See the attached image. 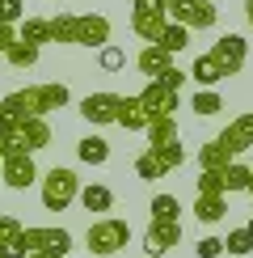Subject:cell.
I'll return each mask as SVG.
<instances>
[{
    "label": "cell",
    "instance_id": "1",
    "mask_svg": "<svg viewBox=\"0 0 253 258\" xmlns=\"http://www.w3.org/2000/svg\"><path fill=\"white\" fill-rule=\"evenodd\" d=\"M68 85L63 81H42V85H26V89H13L5 102H0V110L9 114V119H34V114H51V110H63L68 106Z\"/></svg>",
    "mask_w": 253,
    "mask_h": 258
},
{
    "label": "cell",
    "instance_id": "2",
    "mask_svg": "<svg viewBox=\"0 0 253 258\" xmlns=\"http://www.w3.org/2000/svg\"><path fill=\"white\" fill-rule=\"evenodd\" d=\"M51 42H72V47H105L110 42V17L101 13H55L47 17Z\"/></svg>",
    "mask_w": 253,
    "mask_h": 258
},
{
    "label": "cell",
    "instance_id": "3",
    "mask_svg": "<svg viewBox=\"0 0 253 258\" xmlns=\"http://www.w3.org/2000/svg\"><path fill=\"white\" fill-rule=\"evenodd\" d=\"M84 241H89V254L110 258V254H118L122 245L131 241V224L118 220V216H101V220H93V224H89Z\"/></svg>",
    "mask_w": 253,
    "mask_h": 258
},
{
    "label": "cell",
    "instance_id": "4",
    "mask_svg": "<svg viewBox=\"0 0 253 258\" xmlns=\"http://www.w3.org/2000/svg\"><path fill=\"white\" fill-rule=\"evenodd\" d=\"M76 199H80L76 169H68V165L47 169V178H42V208H47V212H63L68 203H76Z\"/></svg>",
    "mask_w": 253,
    "mask_h": 258
},
{
    "label": "cell",
    "instance_id": "5",
    "mask_svg": "<svg viewBox=\"0 0 253 258\" xmlns=\"http://www.w3.org/2000/svg\"><path fill=\"white\" fill-rule=\"evenodd\" d=\"M169 21H182L186 30H211L219 21V9L211 0H165Z\"/></svg>",
    "mask_w": 253,
    "mask_h": 258
},
{
    "label": "cell",
    "instance_id": "6",
    "mask_svg": "<svg viewBox=\"0 0 253 258\" xmlns=\"http://www.w3.org/2000/svg\"><path fill=\"white\" fill-rule=\"evenodd\" d=\"M0 178H5L9 190H26L38 182V165H34V153L26 148H9L5 161H0Z\"/></svg>",
    "mask_w": 253,
    "mask_h": 258
},
{
    "label": "cell",
    "instance_id": "7",
    "mask_svg": "<svg viewBox=\"0 0 253 258\" xmlns=\"http://www.w3.org/2000/svg\"><path fill=\"white\" fill-rule=\"evenodd\" d=\"M140 102H144V114H148V123L152 119H169V114L177 110V89L173 85H165L161 77H148V85L140 89Z\"/></svg>",
    "mask_w": 253,
    "mask_h": 258
},
{
    "label": "cell",
    "instance_id": "8",
    "mask_svg": "<svg viewBox=\"0 0 253 258\" xmlns=\"http://www.w3.org/2000/svg\"><path fill=\"white\" fill-rule=\"evenodd\" d=\"M51 144V123L47 114H34V119H13V136H9V148H26V153H38V148Z\"/></svg>",
    "mask_w": 253,
    "mask_h": 258
},
{
    "label": "cell",
    "instance_id": "9",
    "mask_svg": "<svg viewBox=\"0 0 253 258\" xmlns=\"http://www.w3.org/2000/svg\"><path fill=\"white\" fill-rule=\"evenodd\" d=\"M211 59L219 63L224 77H236V72L245 68V59H249V42L240 34H219L215 42H211Z\"/></svg>",
    "mask_w": 253,
    "mask_h": 258
},
{
    "label": "cell",
    "instance_id": "10",
    "mask_svg": "<svg viewBox=\"0 0 253 258\" xmlns=\"http://www.w3.org/2000/svg\"><path fill=\"white\" fill-rule=\"evenodd\" d=\"M165 26H169V9L165 5H131V30L144 42H156Z\"/></svg>",
    "mask_w": 253,
    "mask_h": 258
},
{
    "label": "cell",
    "instance_id": "11",
    "mask_svg": "<svg viewBox=\"0 0 253 258\" xmlns=\"http://www.w3.org/2000/svg\"><path fill=\"white\" fill-rule=\"evenodd\" d=\"M21 241H26V250H47V254H59V258H68V250H72V233L68 229H51V224L26 229Z\"/></svg>",
    "mask_w": 253,
    "mask_h": 258
},
{
    "label": "cell",
    "instance_id": "12",
    "mask_svg": "<svg viewBox=\"0 0 253 258\" xmlns=\"http://www.w3.org/2000/svg\"><path fill=\"white\" fill-rule=\"evenodd\" d=\"M177 241H182V224H177V220H152L148 233H144V250L152 258H165Z\"/></svg>",
    "mask_w": 253,
    "mask_h": 258
},
{
    "label": "cell",
    "instance_id": "13",
    "mask_svg": "<svg viewBox=\"0 0 253 258\" xmlns=\"http://www.w3.org/2000/svg\"><path fill=\"white\" fill-rule=\"evenodd\" d=\"M80 119H89L93 127L118 123V93H89L80 102Z\"/></svg>",
    "mask_w": 253,
    "mask_h": 258
},
{
    "label": "cell",
    "instance_id": "14",
    "mask_svg": "<svg viewBox=\"0 0 253 258\" xmlns=\"http://www.w3.org/2000/svg\"><path fill=\"white\" fill-rule=\"evenodd\" d=\"M219 140H224V144L232 148V153H249L253 148V110H245V114H236V119H232L224 132H219Z\"/></svg>",
    "mask_w": 253,
    "mask_h": 258
},
{
    "label": "cell",
    "instance_id": "15",
    "mask_svg": "<svg viewBox=\"0 0 253 258\" xmlns=\"http://www.w3.org/2000/svg\"><path fill=\"white\" fill-rule=\"evenodd\" d=\"M135 63H140L144 77H161L165 68H173V51H165L161 42H148L140 55H135Z\"/></svg>",
    "mask_w": 253,
    "mask_h": 258
},
{
    "label": "cell",
    "instance_id": "16",
    "mask_svg": "<svg viewBox=\"0 0 253 258\" xmlns=\"http://www.w3.org/2000/svg\"><path fill=\"white\" fill-rule=\"evenodd\" d=\"M194 216L203 224H219L228 216V195H207V190H198L194 195Z\"/></svg>",
    "mask_w": 253,
    "mask_h": 258
},
{
    "label": "cell",
    "instance_id": "17",
    "mask_svg": "<svg viewBox=\"0 0 253 258\" xmlns=\"http://www.w3.org/2000/svg\"><path fill=\"white\" fill-rule=\"evenodd\" d=\"M232 161H236V153H232L219 136L198 148V169H224V165H232Z\"/></svg>",
    "mask_w": 253,
    "mask_h": 258
},
{
    "label": "cell",
    "instance_id": "18",
    "mask_svg": "<svg viewBox=\"0 0 253 258\" xmlns=\"http://www.w3.org/2000/svg\"><path fill=\"white\" fill-rule=\"evenodd\" d=\"M118 127H126V132H148V114H144L140 93L135 98H118Z\"/></svg>",
    "mask_w": 253,
    "mask_h": 258
},
{
    "label": "cell",
    "instance_id": "19",
    "mask_svg": "<svg viewBox=\"0 0 253 258\" xmlns=\"http://www.w3.org/2000/svg\"><path fill=\"white\" fill-rule=\"evenodd\" d=\"M76 157L84 161V165H105V161H110V140H101V136H84L80 144H76Z\"/></svg>",
    "mask_w": 253,
    "mask_h": 258
},
{
    "label": "cell",
    "instance_id": "20",
    "mask_svg": "<svg viewBox=\"0 0 253 258\" xmlns=\"http://www.w3.org/2000/svg\"><path fill=\"white\" fill-rule=\"evenodd\" d=\"M38 51H42V47H34V42H26V38H17L13 47L5 51V59H9V68L26 72V68H34V63H38Z\"/></svg>",
    "mask_w": 253,
    "mask_h": 258
},
{
    "label": "cell",
    "instance_id": "21",
    "mask_svg": "<svg viewBox=\"0 0 253 258\" xmlns=\"http://www.w3.org/2000/svg\"><path fill=\"white\" fill-rule=\"evenodd\" d=\"M17 38H26V42H34V47H42V42H51V26H47V17H21L17 21Z\"/></svg>",
    "mask_w": 253,
    "mask_h": 258
},
{
    "label": "cell",
    "instance_id": "22",
    "mask_svg": "<svg viewBox=\"0 0 253 258\" xmlns=\"http://www.w3.org/2000/svg\"><path fill=\"white\" fill-rule=\"evenodd\" d=\"M80 203H84V212H110L114 190L110 186H80Z\"/></svg>",
    "mask_w": 253,
    "mask_h": 258
},
{
    "label": "cell",
    "instance_id": "23",
    "mask_svg": "<svg viewBox=\"0 0 253 258\" xmlns=\"http://www.w3.org/2000/svg\"><path fill=\"white\" fill-rule=\"evenodd\" d=\"M249 165H240V161H232V165L219 169V182H224V195H232V190H245L249 186Z\"/></svg>",
    "mask_w": 253,
    "mask_h": 258
},
{
    "label": "cell",
    "instance_id": "24",
    "mask_svg": "<svg viewBox=\"0 0 253 258\" xmlns=\"http://www.w3.org/2000/svg\"><path fill=\"white\" fill-rule=\"evenodd\" d=\"M156 42H161L165 51H173V55H177V51H186V47H190V30L182 26V21H169V26L161 30V38H156Z\"/></svg>",
    "mask_w": 253,
    "mask_h": 258
},
{
    "label": "cell",
    "instance_id": "25",
    "mask_svg": "<svg viewBox=\"0 0 253 258\" xmlns=\"http://www.w3.org/2000/svg\"><path fill=\"white\" fill-rule=\"evenodd\" d=\"M190 77H194L198 85H207V89H211V85H219V81H224V72H219V63L211 59V51H207V55H198V59H194Z\"/></svg>",
    "mask_w": 253,
    "mask_h": 258
},
{
    "label": "cell",
    "instance_id": "26",
    "mask_svg": "<svg viewBox=\"0 0 253 258\" xmlns=\"http://www.w3.org/2000/svg\"><path fill=\"white\" fill-rule=\"evenodd\" d=\"M148 153H152L156 161H161L165 169H177L186 161V148H182V140H173V144H148Z\"/></svg>",
    "mask_w": 253,
    "mask_h": 258
},
{
    "label": "cell",
    "instance_id": "27",
    "mask_svg": "<svg viewBox=\"0 0 253 258\" xmlns=\"http://www.w3.org/2000/svg\"><path fill=\"white\" fill-rule=\"evenodd\" d=\"M173 140H182V136H177L173 114H169V119H152V123H148V144H173Z\"/></svg>",
    "mask_w": 253,
    "mask_h": 258
},
{
    "label": "cell",
    "instance_id": "28",
    "mask_svg": "<svg viewBox=\"0 0 253 258\" xmlns=\"http://www.w3.org/2000/svg\"><path fill=\"white\" fill-rule=\"evenodd\" d=\"M97 63L105 72H118V68H126V51L118 47V42H105V47L97 51Z\"/></svg>",
    "mask_w": 253,
    "mask_h": 258
},
{
    "label": "cell",
    "instance_id": "29",
    "mask_svg": "<svg viewBox=\"0 0 253 258\" xmlns=\"http://www.w3.org/2000/svg\"><path fill=\"white\" fill-rule=\"evenodd\" d=\"M148 212H152V220H177V216H182V203H177L173 195H156Z\"/></svg>",
    "mask_w": 253,
    "mask_h": 258
},
{
    "label": "cell",
    "instance_id": "30",
    "mask_svg": "<svg viewBox=\"0 0 253 258\" xmlns=\"http://www.w3.org/2000/svg\"><path fill=\"white\" fill-rule=\"evenodd\" d=\"M135 174H140L144 182H156V178H165L169 169H165V165H161V161H156L152 153H140V157H135Z\"/></svg>",
    "mask_w": 253,
    "mask_h": 258
},
{
    "label": "cell",
    "instance_id": "31",
    "mask_svg": "<svg viewBox=\"0 0 253 258\" xmlns=\"http://www.w3.org/2000/svg\"><path fill=\"white\" fill-rule=\"evenodd\" d=\"M219 110H224V98H219L215 89H203V93H194V114L211 119V114H219Z\"/></svg>",
    "mask_w": 253,
    "mask_h": 258
},
{
    "label": "cell",
    "instance_id": "32",
    "mask_svg": "<svg viewBox=\"0 0 253 258\" xmlns=\"http://www.w3.org/2000/svg\"><path fill=\"white\" fill-rule=\"evenodd\" d=\"M224 250H228V254H240V258L253 254V233H249V229H232L228 237H224Z\"/></svg>",
    "mask_w": 253,
    "mask_h": 258
},
{
    "label": "cell",
    "instance_id": "33",
    "mask_svg": "<svg viewBox=\"0 0 253 258\" xmlns=\"http://www.w3.org/2000/svg\"><path fill=\"white\" fill-rule=\"evenodd\" d=\"M21 233H26V224H21L17 216H9V212H0V250H5V245H13Z\"/></svg>",
    "mask_w": 253,
    "mask_h": 258
},
{
    "label": "cell",
    "instance_id": "34",
    "mask_svg": "<svg viewBox=\"0 0 253 258\" xmlns=\"http://www.w3.org/2000/svg\"><path fill=\"white\" fill-rule=\"evenodd\" d=\"M21 17H26V0H0V21L17 26Z\"/></svg>",
    "mask_w": 253,
    "mask_h": 258
},
{
    "label": "cell",
    "instance_id": "35",
    "mask_svg": "<svg viewBox=\"0 0 253 258\" xmlns=\"http://www.w3.org/2000/svg\"><path fill=\"white\" fill-rule=\"evenodd\" d=\"M194 254L198 258H219V254H224V237H203L194 245Z\"/></svg>",
    "mask_w": 253,
    "mask_h": 258
},
{
    "label": "cell",
    "instance_id": "36",
    "mask_svg": "<svg viewBox=\"0 0 253 258\" xmlns=\"http://www.w3.org/2000/svg\"><path fill=\"white\" fill-rule=\"evenodd\" d=\"M17 42V26H9V21H0V55H5L9 47Z\"/></svg>",
    "mask_w": 253,
    "mask_h": 258
},
{
    "label": "cell",
    "instance_id": "37",
    "mask_svg": "<svg viewBox=\"0 0 253 258\" xmlns=\"http://www.w3.org/2000/svg\"><path fill=\"white\" fill-rule=\"evenodd\" d=\"M186 77H190V72H182V68H165V72H161V81H165V85H173V89H182Z\"/></svg>",
    "mask_w": 253,
    "mask_h": 258
},
{
    "label": "cell",
    "instance_id": "38",
    "mask_svg": "<svg viewBox=\"0 0 253 258\" xmlns=\"http://www.w3.org/2000/svg\"><path fill=\"white\" fill-rule=\"evenodd\" d=\"M26 258H59V254H47V250H30Z\"/></svg>",
    "mask_w": 253,
    "mask_h": 258
},
{
    "label": "cell",
    "instance_id": "39",
    "mask_svg": "<svg viewBox=\"0 0 253 258\" xmlns=\"http://www.w3.org/2000/svg\"><path fill=\"white\" fill-rule=\"evenodd\" d=\"M5 153H9V136L0 132V161H5Z\"/></svg>",
    "mask_w": 253,
    "mask_h": 258
},
{
    "label": "cell",
    "instance_id": "40",
    "mask_svg": "<svg viewBox=\"0 0 253 258\" xmlns=\"http://www.w3.org/2000/svg\"><path fill=\"white\" fill-rule=\"evenodd\" d=\"M245 17H249V26H253V0H245Z\"/></svg>",
    "mask_w": 253,
    "mask_h": 258
},
{
    "label": "cell",
    "instance_id": "41",
    "mask_svg": "<svg viewBox=\"0 0 253 258\" xmlns=\"http://www.w3.org/2000/svg\"><path fill=\"white\" fill-rule=\"evenodd\" d=\"M131 5H165V0H131Z\"/></svg>",
    "mask_w": 253,
    "mask_h": 258
},
{
    "label": "cell",
    "instance_id": "42",
    "mask_svg": "<svg viewBox=\"0 0 253 258\" xmlns=\"http://www.w3.org/2000/svg\"><path fill=\"white\" fill-rule=\"evenodd\" d=\"M245 195H249V199H253V174H249V186H245Z\"/></svg>",
    "mask_w": 253,
    "mask_h": 258
},
{
    "label": "cell",
    "instance_id": "43",
    "mask_svg": "<svg viewBox=\"0 0 253 258\" xmlns=\"http://www.w3.org/2000/svg\"><path fill=\"white\" fill-rule=\"evenodd\" d=\"M245 229H249V233H253V216H249V224H245Z\"/></svg>",
    "mask_w": 253,
    "mask_h": 258
},
{
    "label": "cell",
    "instance_id": "44",
    "mask_svg": "<svg viewBox=\"0 0 253 258\" xmlns=\"http://www.w3.org/2000/svg\"><path fill=\"white\" fill-rule=\"evenodd\" d=\"M0 258H5V254H0Z\"/></svg>",
    "mask_w": 253,
    "mask_h": 258
}]
</instances>
